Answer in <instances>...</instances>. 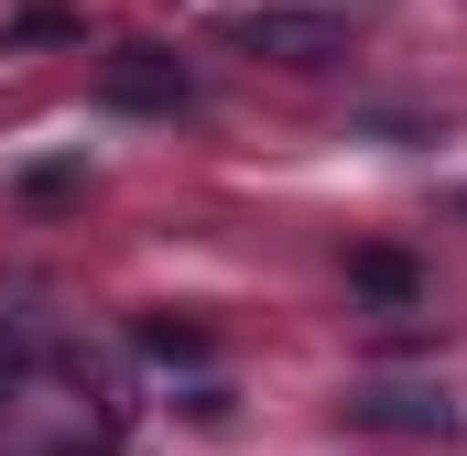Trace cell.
I'll return each mask as SVG.
<instances>
[{"mask_svg": "<svg viewBox=\"0 0 467 456\" xmlns=\"http://www.w3.org/2000/svg\"><path fill=\"white\" fill-rule=\"evenodd\" d=\"M141 347H152V358H207V326H174V316H141Z\"/></svg>", "mask_w": 467, "mask_h": 456, "instance_id": "cell-5", "label": "cell"}, {"mask_svg": "<svg viewBox=\"0 0 467 456\" xmlns=\"http://www.w3.org/2000/svg\"><path fill=\"white\" fill-rule=\"evenodd\" d=\"M66 33H77L66 11H22V22H11V44H66Z\"/></svg>", "mask_w": 467, "mask_h": 456, "instance_id": "cell-6", "label": "cell"}, {"mask_svg": "<svg viewBox=\"0 0 467 456\" xmlns=\"http://www.w3.org/2000/svg\"><path fill=\"white\" fill-rule=\"evenodd\" d=\"M99 98H109V109H152V119H174V109H196V77H185L163 44H119L109 66H99Z\"/></svg>", "mask_w": 467, "mask_h": 456, "instance_id": "cell-2", "label": "cell"}, {"mask_svg": "<svg viewBox=\"0 0 467 456\" xmlns=\"http://www.w3.org/2000/svg\"><path fill=\"white\" fill-rule=\"evenodd\" d=\"M348 424H380V435H457L467 413L446 391H424V380H369V391H348Z\"/></svg>", "mask_w": 467, "mask_h": 456, "instance_id": "cell-3", "label": "cell"}, {"mask_svg": "<svg viewBox=\"0 0 467 456\" xmlns=\"http://www.w3.org/2000/svg\"><path fill=\"white\" fill-rule=\"evenodd\" d=\"M239 55H272V66H327L348 55V11H316V0H261V11H229Z\"/></svg>", "mask_w": 467, "mask_h": 456, "instance_id": "cell-1", "label": "cell"}, {"mask_svg": "<svg viewBox=\"0 0 467 456\" xmlns=\"http://www.w3.org/2000/svg\"><path fill=\"white\" fill-rule=\"evenodd\" d=\"M348 283L380 294V305H413V294H424V272H413L402 250H348Z\"/></svg>", "mask_w": 467, "mask_h": 456, "instance_id": "cell-4", "label": "cell"}]
</instances>
